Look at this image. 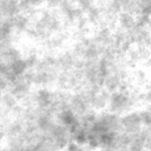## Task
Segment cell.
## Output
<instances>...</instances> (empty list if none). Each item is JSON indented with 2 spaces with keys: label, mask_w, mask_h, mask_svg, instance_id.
<instances>
[{
  "label": "cell",
  "mask_w": 151,
  "mask_h": 151,
  "mask_svg": "<svg viewBox=\"0 0 151 151\" xmlns=\"http://www.w3.org/2000/svg\"><path fill=\"white\" fill-rule=\"evenodd\" d=\"M147 63H148V65L151 67V56L149 57V59H148V60H147Z\"/></svg>",
  "instance_id": "obj_2"
},
{
  "label": "cell",
  "mask_w": 151,
  "mask_h": 151,
  "mask_svg": "<svg viewBox=\"0 0 151 151\" xmlns=\"http://www.w3.org/2000/svg\"><path fill=\"white\" fill-rule=\"evenodd\" d=\"M140 101L147 106H151V87L140 93Z\"/></svg>",
  "instance_id": "obj_1"
}]
</instances>
